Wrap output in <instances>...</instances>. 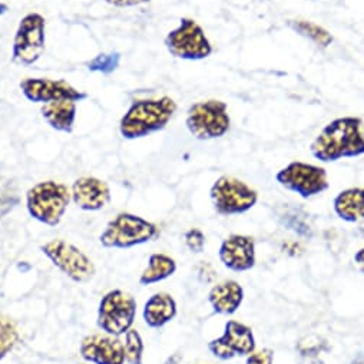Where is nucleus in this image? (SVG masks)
Wrapping results in <instances>:
<instances>
[{
	"instance_id": "obj_20",
	"label": "nucleus",
	"mask_w": 364,
	"mask_h": 364,
	"mask_svg": "<svg viewBox=\"0 0 364 364\" xmlns=\"http://www.w3.org/2000/svg\"><path fill=\"white\" fill-rule=\"evenodd\" d=\"M333 210L346 223L364 221V188L355 187L340 191L333 201Z\"/></svg>"
},
{
	"instance_id": "obj_2",
	"label": "nucleus",
	"mask_w": 364,
	"mask_h": 364,
	"mask_svg": "<svg viewBox=\"0 0 364 364\" xmlns=\"http://www.w3.org/2000/svg\"><path fill=\"white\" fill-rule=\"evenodd\" d=\"M176 109V102L169 97L136 100L121 118L119 134L125 139H139L162 131Z\"/></svg>"
},
{
	"instance_id": "obj_1",
	"label": "nucleus",
	"mask_w": 364,
	"mask_h": 364,
	"mask_svg": "<svg viewBox=\"0 0 364 364\" xmlns=\"http://www.w3.org/2000/svg\"><path fill=\"white\" fill-rule=\"evenodd\" d=\"M320 162L364 155V122L358 117H341L328 122L310 145Z\"/></svg>"
},
{
	"instance_id": "obj_13",
	"label": "nucleus",
	"mask_w": 364,
	"mask_h": 364,
	"mask_svg": "<svg viewBox=\"0 0 364 364\" xmlns=\"http://www.w3.org/2000/svg\"><path fill=\"white\" fill-rule=\"evenodd\" d=\"M208 350L220 360L247 357L255 350V337L247 324L228 320L224 326V333L208 343Z\"/></svg>"
},
{
	"instance_id": "obj_28",
	"label": "nucleus",
	"mask_w": 364,
	"mask_h": 364,
	"mask_svg": "<svg viewBox=\"0 0 364 364\" xmlns=\"http://www.w3.org/2000/svg\"><path fill=\"white\" fill-rule=\"evenodd\" d=\"M102 2L115 8H134V6L149 4L151 0H102Z\"/></svg>"
},
{
	"instance_id": "obj_27",
	"label": "nucleus",
	"mask_w": 364,
	"mask_h": 364,
	"mask_svg": "<svg viewBox=\"0 0 364 364\" xmlns=\"http://www.w3.org/2000/svg\"><path fill=\"white\" fill-rule=\"evenodd\" d=\"M274 363V350L269 347H264L259 350H254L245 358V364H272Z\"/></svg>"
},
{
	"instance_id": "obj_16",
	"label": "nucleus",
	"mask_w": 364,
	"mask_h": 364,
	"mask_svg": "<svg viewBox=\"0 0 364 364\" xmlns=\"http://www.w3.org/2000/svg\"><path fill=\"white\" fill-rule=\"evenodd\" d=\"M72 201L83 211H100L111 201V190L105 181L95 176L77 178L70 188Z\"/></svg>"
},
{
	"instance_id": "obj_23",
	"label": "nucleus",
	"mask_w": 364,
	"mask_h": 364,
	"mask_svg": "<svg viewBox=\"0 0 364 364\" xmlns=\"http://www.w3.org/2000/svg\"><path fill=\"white\" fill-rule=\"evenodd\" d=\"M19 341L16 324L6 317H0V360L11 353Z\"/></svg>"
},
{
	"instance_id": "obj_19",
	"label": "nucleus",
	"mask_w": 364,
	"mask_h": 364,
	"mask_svg": "<svg viewBox=\"0 0 364 364\" xmlns=\"http://www.w3.org/2000/svg\"><path fill=\"white\" fill-rule=\"evenodd\" d=\"M76 104L77 102L69 101V100L45 104L41 109L42 118L46 121V124L52 129L70 134L75 128V121H76V111H77Z\"/></svg>"
},
{
	"instance_id": "obj_11",
	"label": "nucleus",
	"mask_w": 364,
	"mask_h": 364,
	"mask_svg": "<svg viewBox=\"0 0 364 364\" xmlns=\"http://www.w3.org/2000/svg\"><path fill=\"white\" fill-rule=\"evenodd\" d=\"M135 316V299L122 290H112L100 303L98 327L109 336L119 337L132 328Z\"/></svg>"
},
{
	"instance_id": "obj_26",
	"label": "nucleus",
	"mask_w": 364,
	"mask_h": 364,
	"mask_svg": "<svg viewBox=\"0 0 364 364\" xmlns=\"http://www.w3.org/2000/svg\"><path fill=\"white\" fill-rule=\"evenodd\" d=\"M184 242L190 251L200 254L205 248V234L200 228H191L184 234Z\"/></svg>"
},
{
	"instance_id": "obj_25",
	"label": "nucleus",
	"mask_w": 364,
	"mask_h": 364,
	"mask_svg": "<svg viewBox=\"0 0 364 364\" xmlns=\"http://www.w3.org/2000/svg\"><path fill=\"white\" fill-rule=\"evenodd\" d=\"M121 63V53H100L92 60L87 62V69L90 72H100L104 75H109L119 68Z\"/></svg>"
},
{
	"instance_id": "obj_3",
	"label": "nucleus",
	"mask_w": 364,
	"mask_h": 364,
	"mask_svg": "<svg viewBox=\"0 0 364 364\" xmlns=\"http://www.w3.org/2000/svg\"><path fill=\"white\" fill-rule=\"evenodd\" d=\"M72 200L70 190L62 182L48 179L38 182L26 193V208L36 221L56 227Z\"/></svg>"
},
{
	"instance_id": "obj_30",
	"label": "nucleus",
	"mask_w": 364,
	"mask_h": 364,
	"mask_svg": "<svg viewBox=\"0 0 364 364\" xmlns=\"http://www.w3.org/2000/svg\"><path fill=\"white\" fill-rule=\"evenodd\" d=\"M6 12H8V6H6L5 4L0 2V15H4V14H6Z\"/></svg>"
},
{
	"instance_id": "obj_22",
	"label": "nucleus",
	"mask_w": 364,
	"mask_h": 364,
	"mask_svg": "<svg viewBox=\"0 0 364 364\" xmlns=\"http://www.w3.org/2000/svg\"><path fill=\"white\" fill-rule=\"evenodd\" d=\"M289 26L297 32L300 36L310 39L311 42H314L318 48H328L333 42L334 38L333 35L323 26H320L318 23H314L311 21H290Z\"/></svg>"
},
{
	"instance_id": "obj_18",
	"label": "nucleus",
	"mask_w": 364,
	"mask_h": 364,
	"mask_svg": "<svg viewBox=\"0 0 364 364\" xmlns=\"http://www.w3.org/2000/svg\"><path fill=\"white\" fill-rule=\"evenodd\" d=\"M178 307L173 297L168 293L152 294L144 306V320L151 328H161L176 316Z\"/></svg>"
},
{
	"instance_id": "obj_12",
	"label": "nucleus",
	"mask_w": 364,
	"mask_h": 364,
	"mask_svg": "<svg viewBox=\"0 0 364 364\" xmlns=\"http://www.w3.org/2000/svg\"><path fill=\"white\" fill-rule=\"evenodd\" d=\"M19 87L23 97L33 104H49L55 101L69 100L82 102L87 100V94L76 89L63 79L49 77H25L21 80Z\"/></svg>"
},
{
	"instance_id": "obj_24",
	"label": "nucleus",
	"mask_w": 364,
	"mask_h": 364,
	"mask_svg": "<svg viewBox=\"0 0 364 364\" xmlns=\"http://www.w3.org/2000/svg\"><path fill=\"white\" fill-rule=\"evenodd\" d=\"M124 351H125V361L127 363H129V364H142L144 340H142L138 330L129 328L125 333Z\"/></svg>"
},
{
	"instance_id": "obj_17",
	"label": "nucleus",
	"mask_w": 364,
	"mask_h": 364,
	"mask_svg": "<svg viewBox=\"0 0 364 364\" xmlns=\"http://www.w3.org/2000/svg\"><path fill=\"white\" fill-rule=\"evenodd\" d=\"M244 301V289L235 280L217 283L208 293V303L217 314L232 316Z\"/></svg>"
},
{
	"instance_id": "obj_9",
	"label": "nucleus",
	"mask_w": 364,
	"mask_h": 364,
	"mask_svg": "<svg viewBox=\"0 0 364 364\" xmlns=\"http://www.w3.org/2000/svg\"><path fill=\"white\" fill-rule=\"evenodd\" d=\"M46 46V19L31 12L25 15L16 29L12 43V60L18 65L31 66L36 63Z\"/></svg>"
},
{
	"instance_id": "obj_7",
	"label": "nucleus",
	"mask_w": 364,
	"mask_h": 364,
	"mask_svg": "<svg viewBox=\"0 0 364 364\" xmlns=\"http://www.w3.org/2000/svg\"><path fill=\"white\" fill-rule=\"evenodd\" d=\"M279 184L304 200L328 190L330 182L326 168L303 161H293L276 173Z\"/></svg>"
},
{
	"instance_id": "obj_8",
	"label": "nucleus",
	"mask_w": 364,
	"mask_h": 364,
	"mask_svg": "<svg viewBox=\"0 0 364 364\" xmlns=\"http://www.w3.org/2000/svg\"><path fill=\"white\" fill-rule=\"evenodd\" d=\"M164 43L173 58L184 60H203L214 50L201 25L191 18H182L178 28L166 35Z\"/></svg>"
},
{
	"instance_id": "obj_4",
	"label": "nucleus",
	"mask_w": 364,
	"mask_h": 364,
	"mask_svg": "<svg viewBox=\"0 0 364 364\" xmlns=\"http://www.w3.org/2000/svg\"><path fill=\"white\" fill-rule=\"evenodd\" d=\"M186 125L190 134L198 141L223 138L231 128L228 105L220 100L200 101L190 107Z\"/></svg>"
},
{
	"instance_id": "obj_10",
	"label": "nucleus",
	"mask_w": 364,
	"mask_h": 364,
	"mask_svg": "<svg viewBox=\"0 0 364 364\" xmlns=\"http://www.w3.org/2000/svg\"><path fill=\"white\" fill-rule=\"evenodd\" d=\"M42 252L75 283H87L97 268L82 250L65 240H52L41 247Z\"/></svg>"
},
{
	"instance_id": "obj_29",
	"label": "nucleus",
	"mask_w": 364,
	"mask_h": 364,
	"mask_svg": "<svg viewBox=\"0 0 364 364\" xmlns=\"http://www.w3.org/2000/svg\"><path fill=\"white\" fill-rule=\"evenodd\" d=\"M354 262L358 267V269L364 274V245L354 254Z\"/></svg>"
},
{
	"instance_id": "obj_14",
	"label": "nucleus",
	"mask_w": 364,
	"mask_h": 364,
	"mask_svg": "<svg viewBox=\"0 0 364 364\" xmlns=\"http://www.w3.org/2000/svg\"><path fill=\"white\" fill-rule=\"evenodd\" d=\"M220 261L234 272H245L255 267V241L250 235L231 234L220 245Z\"/></svg>"
},
{
	"instance_id": "obj_6",
	"label": "nucleus",
	"mask_w": 364,
	"mask_h": 364,
	"mask_svg": "<svg viewBox=\"0 0 364 364\" xmlns=\"http://www.w3.org/2000/svg\"><path fill=\"white\" fill-rule=\"evenodd\" d=\"M158 234L159 230L154 223L129 213H121L108 223L100 241L107 248H131L154 240Z\"/></svg>"
},
{
	"instance_id": "obj_5",
	"label": "nucleus",
	"mask_w": 364,
	"mask_h": 364,
	"mask_svg": "<svg viewBox=\"0 0 364 364\" xmlns=\"http://www.w3.org/2000/svg\"><path fill=\"white\" fill-rule=\"evenodd\" d=\"M211 203L221 217H232L248 213L258 203V193L245 181L230 175H221L211 187Z\"/></svg>"
},
{
	"instance_id": "obj_21",
	"label": "nucleus",
	"mask_w": 364,
	"mask_h": 364,
	"mask_svg": "<svg viewBox=\"0 0 364 364\" xmlns=\"http://www.w3.org/2000/svg\"><path fill=\"white\" fill-rule=\"evenodd\" d=\"M176 262L175 259L164 252L151 254L148 259V267L142 271L139 277L141 286H152L155 283L164 282L175 274Z\"/></svg>"
},
{
	"instance_id": "obj_15",
	"label": "nucleus",
	"mask_w": 364,
	"mask_h": 364,
	"mask_svg": "<svg viewBox=\"0 0 364 364\" xmlns=\"http://www.w3.org/2000/svg\"><path fill=\"white\" fill-rule=\"evenodd\" d=\"M80 355L94 364H125L124 341L109 334H90L80 343Z\"/></svg>"
}]
</instances>
